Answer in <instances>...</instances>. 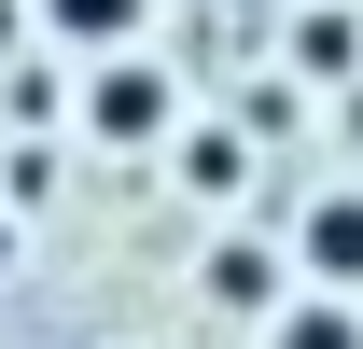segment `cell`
I'll return each mask as SVG.
<instances>
[{"mask_svg":"<svg viewBox=\"0 0 363 349\" xmlns=\"http://www.w3.org/2000/svg\"><path fill=\"white\" fill-rule=\"evenodd\" d=\"M279 349H350V321L335 307H279Z\"/></svg>","mask_w":363,"mask_h":349,"instance_id":"5b68a950","label":"cell"},{"mask_svg":"<svg viewBox=\"0 0 363 349\" xmlns=\"http://www.w3.org/2000/svg\"><path fill=\"white\" fill-rule=\"evenodd\" d=\"M0 265H14V223H0Z\"/></svg>","mask_w":363,"mask_h":349,"instance_id":"8992f818","label":"cell"},{"mask_svg":"<svg viewBox=\"0 0 363 349\" xmlns=\"http://www.w3.org/2000/svg\"><path fill=\"white\" fill-rule=\"evenodd\" d=\"M84 126H98V140H168V70H154L140 43H112V56H98V98H84Z\"/></svg>","mask_w":363,"mask_h":349,"instance_id":"6da1fadb","label":"cell"},{"mask_svg":"<svg viewBox=\"0 0 363 349\" xmlns=\"http://www.w3.org/2000/svg\"><path fill=\"white\" fill-rule=\"evenodd\" d=\"M210 294H224V307H266V252H210Z\"/></svg>","mask_w":363,"mask_h":349,"instance_id":"277c9868","label":"cell"},{"mask_svg":"<svg viewBox=\"0 0 363 349\" xmlns=\"http://www.w3.org/2000/svg\"><path fill=\"white\" fill-rule=\"evenodd\" d=\"M294 265H308L321 294H363V196H321V210L294 223Z\"/></svg>","mask_w":363,"mask_h":349,"instance_id":"7a4b0ae2","label":"cell"},{"mask_svg":"<svg viewBox=\"0 0 363 349\" xmlns=\"http://www.w3.org/2000/svg\"><path fill=\"white\" fill-rule=\"evenodd\" d=\"M140 14H154V0H43V28H56V43H84V56L140 43Z\"/></svg>","mask_w":363,"mask_h":349,"instance_id":"3957f363","label":"cell"}]
</instances>
